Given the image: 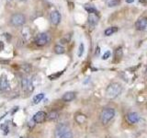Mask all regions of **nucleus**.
I'll return each mask as SVG.
<instances>
[{
    "label": "nucleus",
    "instance_id": "nucleus-1",
    "mask_svg": "<svg viewBox=\"0 0 147 138\" xmlns=\"http://www.w3.org/2000/svg\"><path fill=\"white\" fill-rule=\"evenodd\" d=\"M55 138H74L72 130L67 124L60 123L56 126L54 131Z\"/></svg>",
    "mask_w": 147,
    "mask_h": 138
},
{
    "label": "nucleus",
    "instance_id": "nucleus-2",
    "mask_svg": "<svg viewBox=\"0 0 147 138\" xmlns=\"http://www.w3.org/2000/svg\"><path fill=\"white\" fill-rule=\"evenodd\" d=\"M122 92V87L119 83L113 82L107 87L106 89V97L109 99H115L121 95Z\"/></svg>",
    "mask_w": 147,
    "mask_h": 138
},
{
    "label": "nucleus",
    "instance_id": "nucleus-3",
    "mask_svg": "<svg viewBox=\"0 0 147 138\" xmlns=\"http://www.w3.org/2000/svg\"><path fill=\"white\" fill-rule=\"evenodd\" d=\"M115 116V110L112 108H105L100 113V121L104 125L111 122Z\"/></svg>",
    "mask_w": 147,
    "mask_h": 138
},
{
    "label": "nucleus",
    "instance_id": "nucleus-4",
    "mask_svg": "<svg viewBox=\"0 0 147 138\" xmlns=\"http://www.w3.org/2000/svg\"><path fill=\"white\" fill-rule=\"evenodd\" d=\"M25 21H26L25 16L20 13L14 14L10 18V24L14 27H20L22 25H24Z\"/></svg>",
    "mask_w": 147,
    "mask_h": 138
},
{
    "label": "nucleus",
    "instance_id": "nucleus-5",
    "mask_svg": "<svg viewBox=\"0 0 147 138\" xmlns=\"http://www.w3.org/2000/svg\"><path fill=\"white\" fill-rule=\"evenodd\" d=\"M50 36L46 32H41L35 37V43L38 46H44L50 41Z\"/></svg>",
    "mask_w": 147,
    "mask_h": 138
},
{
    "label": "nucleus",
    "instance_id": "nucleus-6",
    "mask_svg": "<svg viewBox=\"0 0 147 138\" xmlns=\"http://www.w3.org/2000/svg\"><path fill=\"white\" fill-rule=\"evenodd\" d=\"M21 86L23 90L28 91V92H31L33 90V85H32V81L27 77H24L21 81Z\"/></svg>",
    "mask_w": 147,
    "mask_h": 138
},
{
    "label": "nucleus",
    "instance_id": "nucleus-7",
    "mask_svg": "<svg viewBox=\"0 0 147 138\" xmlns=\"http://www.w3.org/2000/svg\"><path fill=\"white\" fill-rule=\"evenodd\" d=\"M136 30H144L147 28V18L142 17L138 20L135 23Z\"/></svg>",
    "mask_w": 147,
    "mask_h": 138
},
{
    "label": "nucleus",
    "instance_id": "nucleus-8",
    "mask_svg": "<svg viewBox=\"0 0 147 138\" xmlns=\"http://www.w3.org/2000/svg\"><path fill=\"white\" fill-rule=\"evenodd\" d=\"M61 14H60L57 10H53L52 11L50 15V20L52 24L53 25H58L60 22H61Z\"/></svg>",
    "mask_w": 147,
    "mask_h": 138
},
{
    "label": "nucleus",
    "instance_id": "nucleus-9",
    "mask_svg": "<svg viewBox=\"0 0 147 138\" xmlns=\"http://www.w3.org/2000/svg\"><path fill=\"white\" fill-rule=\"evenodd\" d=\"M46 117H47V114L44 112H37L34 116H33V122L36 123H41L46 121Z\"/></svg>",
    "mask_w": 147,
    "mask_h": 138
},
{
    "label": "nucleus",
    "instance_id": "nucleus-10",
    "mask_svg": "<svg viewBox=\"0 0 147 138\" xmlns=\"http://www.w3.org/2000/svg\"><path fill=\"white\" fill-rule=\"evenodd\" d=\"M139 120H140V116L137 112H130L127 114V121L131 124L136 123Z\"/></svg>",
    "mask_w": 147,
    "mask_h": 138
},
{
    "label": "nucleus",
    "instance_id": "nucleus-11",
    "mask_svg": "<svg viewBox=\"0 0 147 138\" xmlns=\"http://www.w3.org/2000/svg\"><path fill=\"white\" fill-rule=\"evenodd\" d=\"M98 20H99V18L96 13L89 14V16H88V24H89V26L92 27V28H94L96 24H98Z\"/></svg>",
    "mask_w": 147,
    "mask_h": 138
},
{
    "label": "nucleus",
    "instance_id": "nucleus-12",
    "mask_svg": "<svg viewBox=\"0 0 147 138\" xmlns=\"http://www.w3.org/2000/svg\"><path fill=\"white\" fill-rule=\"evenodd\" d=\"M62 99L63 101H65V102H70V101H72L76 99V92L68 91V92H66V93L63 94Z\"/></svg>",
    "mask_w": 147,
    "mask_h": 138
},
{
    "label": "nucleus",
    "instance_id": "nucleus-13",
    "mask_svg": "<svg viewBox=\"0 0 147 138\" xmlns=\"http://www.w3.org/2000/svg\"><path fill=\"white\" fill-rule=\"evenodd\" d=\"M9 89V82L6 77H3L0 79V91H5Z\"/></svg>",
    "mask_w": 147,
    "mask_h": 138
},
{
    "label": "nucleus",
    "instance_id": "nucleus-14",
    "mask_svg": "<svg viewBox=\"0 0 147 138\" xmlns=\"http://www.w3.org/2000/svg\"><path fill=\"white\" fill-rule=\"evenodd\" d=\"M58 117H59V112H56V110H52V112L47 114L46 120L47 121H55L56 119H58Z\"/></svg>",
    "mask_w": 147,
    "mask_h": 138
},
{
    "label": "nucleus",
    "instance_id": "nucleus-15",
    "mask_svg": "<svg viewBox=\"0 0 147 138\" xmlns=\"http://www.w3.org/2000/svg\"><path fill=\"white\" fill-rule=\"evenodd\" d=\"M117 31H118L117 27H110V28H108V29L104 31V34H105V36H111L112 34H114L115 32H117Z\"/></svg>",
    "mask_w": 147,
    "mask_h": 138
},
{
    "label": "nucleus",
    "instance_id": "nucleus-16",
    "mask_svg": "<svg viewBox=\"0 0 147 138\" xmlns=\"http://www.w3.org/2000/svg\"><path fill=\"white\" fill-rule=\"evenodd\" d=\"M64 52H65V49H64V47H63V45H61V44L55 45L54 53H56V54H63V53H64Z\"/></svg>",
    "mask_w": 147,
    "mask_h": 138
},
{
    "label": "nucleus",
    "instance_id": "nucleus-17",
    "mask_svg": "<svg viewBox=\"0 0 147 138\" xmlns=\"http://www.w3.org/2000/svg\"><path fill=\"white\" fill-rule=\"evenodd\" d=\"M44 98V94L43 93H40V94H38V95H36L34 98H33V103L34 104H38L40 103L41 100L43 99Z\"/></svg>",
    "mask_w": 147,
    "mask_h": 138
},
{
    "label": "nucleus",
    "instance_id": "nucleus-18",
    "mask_svg": "<svg viewBox=\"0 0 147 138\" xmlns=\"http://www.w3.org/2000/svg\"><path fill=\"white\" fill-rule=\"evenodd\" d=\"M85 9L88 12L89 14H92V13H96V9L94 6H91V5H85L84 6Z\"/></svg>",
    "mask_w": 147,
    "mask_h": 138
},
{
    "label": "nucleus",
    "instance_id": "nucleus-19",
    "mask_svg": "<svg viewBox=\"0 0 147 138\" xmlns=\"http://www.w3.org/2000/svg\"><path fill=\"white\" fill-rule=\"evenodd\" d=\"M22 34H23V37H24V38L29 39L30 37V34H31L29 28H28V27H25L24 29L22 30Z\"/></svg>",
    "mask_w": 147,
    "mask_h": 138
},
{
    "label": "nucleus",
    "instance_id": "nucleus-20",
    "mask_svg": "<svg viewBox=\"0 0 147 138\" xmlns=\"http://www.w3.org/2000/svg\"><path fill=\"white\" fill-rule=\"evenodd\" d=\"M122 54H123V52H122V48L121 47H119L115 50V57L118 58V59H121L122 57Z\"/></svg>",
    "mask_w": 147,
    "mask_h": 138
},
{
    "label": "nucleus",
    "instance_id": "nucleus-21",
    "mask_svg": "<svg viewBox=\"0 0 147 138\" xmlns=\"http://www.w3.org/2000/svg\"><path fill=\"white\" fill-rule=\"evenodd\" d=\"M86 120V117L83 114H79V115H77V116H76V121L79 123H83Z\"/></svg>",
    "mask_w": 147,
    "mask_h": 138
},
{
    "label": "nucleus",
    "instance_id": "nucleus-22",
    "mask_svg": "<svg viewBox=\"0 0 147 138\" xmlns=\"http://www.w3.org/2000/svg\"><path fill=\"white\" fill-rule=\"evenodd\" d=\"M84 50H85L84 44H83V43H80L79 48H78V53H77L78 56H79V57H81L82 55H83V53H84Z\"/></svg>",
    "mask_w": 147,
    "mask_h": 138
},
{
    "label": "nucleus",
    "instance_id": "nucleus-23",
    "mask_svg": "<svg viewBox=\"0 0 147 138\" xmlns=\"http://www.w3.org/2000/svg\"><path fill=\"white\" fill-rule=\"evenodd\" d=\"M119 5V0H112V1H109V7H117Z\"/></svg>",
    "mask_w": 147,
    "mask_h": 138
},
{
    "label": "nucleus",
    "instance_id": "nucleus-24",
    "mask_svg": "<svg viewBox=\"0 0 147 138\" xmlns=\"http://www.w3.org/2000/svg\"><path fill=\"white\" fill-rule=\"evenodd\" d=\"M0 128H1L2 131H4V135H7V133H8V127H7V124H5V123L1 124V125H0Z\"/></svg>",
    "mask_w": 147,
    "mask_h": 138
},
{
    "label": "nucleus",
    "instance_id": "nucleus-25",
    "mask_svg": "<svg viewBox=\"0 0 147 138\" xmlns=\"http://www.w3.org/2000/svg\"><path fill=\"white\" fill-rule=\"evenodd\" d=\"M62 75V72H60L58 74H54V75H52V76H49V78L51 80H55V79H57V78Z\"/></svg>",
    "mask_w": 147,
    "mask_h": 138
},
{
    "label": "nucleus",
    "instance_id": "nucleus-26",
    "mask_svg": "<svg viewBox=\"0 0 147 138\" xmlns=\"http://www.w3.org/2000/svg\"><path fill=\"white\" fill-rule=\"evenodd\" d=\"M110 55H111V53H110V51H106L105 53L103 54V56H102V59L103 60H107L110 57Z\"/></svg>",
    "mask_w": 147,
    "mask_h": 138
},
{
    "label": "nucleus",
    "instance_id": "nucleus-27",
    "mask_svg": "<svg viewBox=\"0 0 147 138\" xmlns=\"http://www.w3.org/2000/svg\"><path fill=\"white\" fill-rule=\"evenodd\" d=\"M4 47H5L4 43H3V41H0V52H1V51H3V50H4Z\"/></svg>",
    "mask_w": 147,
    "mask_h": 138
},
{
    "label": "nucleus",
    "instance_id": "nucleus-28",
    "mask_svg": "<svg viewBox=\"0 0 147 138\" xmlns=\"http://www.w3.org/2000/svg\"><path fill=\"white\" fill-rule=\"evenodd\" d=\"M133 1H134V0H126L127 3H132Z\"/></svg>",
    "mask_w": 147,
    "mask_h": 138
},
{
    "label": "nucleus",
    "instance_id": "nucleus-29",
    "mask_svg": "<svg viewBox=\"0 0 147 138\" xmlns=\"http://www.w3.org/2000/svg\"><path fill=\"white\" fill-rule=\"evenodd\" d=\"M140 2H141V3H146V2H147V0H140Z\"/></svg>",
    "mask_w": 147,
    "mask_h": 138
},
{
    "label": "nucleus",
    "instance_id": "nucleus-30",
    "mask_svg": "<svg viewBox=\"0 0 147 138\" xmlns=\"http://www.w3.org/2000/svg\"><path fill=\"white\" fill-rule=\"evenodd\" d=\"M20 138H23V137H20Z\"/></svg>",
    "mask_w": 147,
    "mask_h": 138
},
{
    "label": "nucleus",
    "instance_id": "nucleus-31",
    "mask_svg": "<svg viewBox=\"0 0 147 138\" xmlns=\"http://www.w3.org/2000/svg\"><path fill=\"white\" fill-rule=\"evenodd\" d=\"M21 1H23V0H21Z\"/></svg>",
    "mask_w": 147,
    "mask_h": 138
}]
</instances>
